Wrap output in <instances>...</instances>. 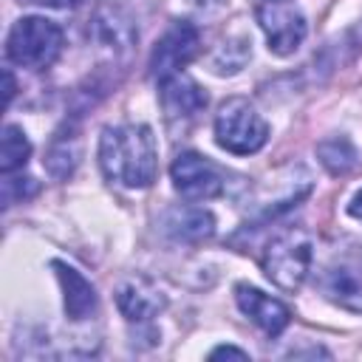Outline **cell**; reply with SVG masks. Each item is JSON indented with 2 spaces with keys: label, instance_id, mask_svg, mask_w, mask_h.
<instances>
[{
  "label": "cell",
  "instance_id": "obj_3",
  "mask_svg": "<svg viewBox=\"0 0 362 362\" xmlns=\"http://www.w3.org/2000/svg\"><path fill=\"white\" fill-rule=\"evenodd\" d=\"M62 45H65V34L54 20L23 17L11 25V31L6 37V57L14 65L42 71L59 59Z\"/></svg>",
  "mask_w": 362,
  "mask_h": 362
},
{
  "label": "cell",
  "instance_id": "obj_1",
  "mask_svg": "<svg viewBox=\"0 0 362 362\" xmlns=\"http://www.w3.org/2000/svg\"><path fill=\"white\" fill-rule=\"evenodd\" d=\"M99 167L110 184L144 189L156 181L158 150L147 124H110L99 136Z\"/></svg>",
  "mask_w": 362,
  "mask_h": 362
},
{
  "label": "cell",
  "instance_id": "obj_12",
  "mask_svg": "<svg viewBox=\"0 0 362 362\" xmlns=\"http://www.w3.org/2000/svg\"><path fill=\"white\" fill-rule=\"evenodd\" d=\"M51 266H54V272H57V277H59V286H62L68 320L82 322V320H88L90 314H96L99 297H96L93 283H90L82 272H76L74 266H68V263H62V260H54Z\"/></svg>",
  "mask_w": 362,
  "mask_h": 362
},
{
  "label": "cell",
  "instance_id": "obj_11",
  "mask_svg": "<svg viewBox=\"0 0 362 362\" xmlns=\"http://www.w3.org/2000/svg\"><path fill=\"white\" fill-rule=\"evenodd\" d=\"M235 300H238V308H240L263 334H269V337L283 334V328H286L288 320H291V311H288L280 300L263 294L260 288H255V286H249V283H238V286H235Z\"/></svg>",
  "mask_w": 362,
  "mask_h": 362
},
{
  "label": "cell",
  "instance_id": "obj_2",
  "mask_svg": "<svg viewBox=\"0 0 362 362\" xmlns=\"http://www.w3.org/2000/svg\"><path fill=\"white\" fill-rule=\"evenodd\" d=\"M311 260H314V240L303 226H288L283 232H277L266 252H263V272L266 277L283 288V291H297L303 286V280L311 272Z\"/></svg>",
  "mask_w": 362,
  "mask_h": 362
},
{
  "label": "cell",
  "instance_id": "obj_9",
  "mask_svg": "<svg viewBox=\"0 0 362 362\" xmlns=\"http://www.w3.org/2000/svg\"><path fill=\"white\" fill-rule=\"evenodd\" d=\"M158 99H161L167 122H187L206 107L204 88L192 76H187L184 71L158 82Z\"/></svg>",
  "mask_w": 362,
  "mask_h": 362
},
{
  "label": "cell",
  "instance_id": "obj_23",
  "mask_svg": "<svg viewBox=\"0 0 362 362\" xmlns=\"http://www.w3.org/2000/svg\"><path fill=\"white\" fill-rule=\"evenodd\" d=\"M14 96V79H11V71L6 68V102H11Z\"/></svg>",
  "mask_w": 362,
  "mask_h": 362
},
{
  "label": "cell",
  "instance_id": "obj_22",
  "mask_svg": "<svg viewBox=\"0 0 362 362\" xmlns=\"http://www.w3.org/2000/svg\"><path fill=\"white\" fill-rule=\"evenodd\" d=\"M348 212H351L356 221H362V189H359V192H354V198L348 201Z\"/></svg>",
  "mask_w": 362,
  "mask_h": 362
},
{
  "label": "cell",
  "instance_id": "obj_20",
  "mask_svg": "<svg viewBox=\"0 0 362 362\" xmlns=\"http://www.w3.org/2000/svg\"><path fill=\"white\" fill-rule=\"evenodd\" d=\"M209 356H212V359H218V356H238V359H249V354H246V351H240V348H235V345H221V348H215Z\"/></svg>",
  "mask_w": 362,
  "mask_h": 362
},
{
  "label": "cell",
  "instance_id": "obj_4",
  "mask_svg": "<svg viewBox=\"0 0 362 362\" xmlns=\"http://www.w3.org/2000/svg\"><path fill=\"white\" fill-rule=\"evenodd\" d=\"M269 139L266 119L255 110V105L243 96H232L221 102L215 113V141L226 153L235 156H252L257 153Z\"/></svg>",
  "mask_w": 362,
  "mask_h": 362
},
{
  "label": "cell",
  "instance_id": "obj_13",
  "mask_svg": "<svg viewBox=\"0 0 362 362\" xmlns=\"http://www.w3.org/2000/svg\"><path fill=\"white\" fill-rule=\"evenodd\" d=\"M161 226L173 240L181 243H201L215 235V218L201 206H173L164 212Z\"/></svg>",
  "mask_w": 362,
  "mask_h": 362
},
{
  "label": "cell",
  "instance_id": "obj_17",
  "mask_svg": "<svg viewBox=\"0 0 362 362\" xmlns=\"http://www.w3.org/2000/svg\"><path fill=\"white\" fill-rule=\"evenodd\" d=\"M76 158H79V150H76V136H57L51 141V150L45 156V164H48V173L57 175V178H65L74 173L76 167Z\"/></svg>",
  "mask_w": 362,
  "mask_h": 362
},
{
  "label": "cell",
  "instance_id": "obj_5",
  "mask_svg": "<svg viewBox=\"0 0 362 362\" xmlns=\"http://www.w3.org/2000/svg\"><path fill=\"white\" fill-rule=\"evenodd\" d=\"M255 17H257V25L266 34V42H269L272 54L288 57L303 45L308 23L291 0H260L257 8H255Z\"/></svg>",
  "mask_w": 362,
  "mask_h": 362
},
{
  "label": "cell",
  "instance_id": "obj_8",
  "mask_svg": "<svg viewBox=\"0 0 362 362\" xmlns=\"http://www.w3.org/2000/svg\"><path fill=\"white\" fill-rule=\"evenodd\" d=\"M317 286L339 308L354 311V314H362V260L359 257L331 260L320 272Z\"/></svg>",
  "mask_w": 362,
  "mask_h": 362
},
{
  "label": "cell",
  "instance_id": "obj_6",
  "mask_svg": "<svg viewBox=\"0 0 362 362\" xmlns=\"http://www.w3.org/2000/svg\"><path fill=\"white\" fill-rule=\"evenodd\" d=\"M201 51V34H198V25L189 23V20H175L164 34L161 40L156 42L153 48V57H150V74L161 82L173 74H181Z\"/></svg>",
  "mask_w": 362,
  "mask_h": 362
},
{
  "label": "cell",
  "instance_id": "obj_16",
  "mask_svg": "<svg viewBox=\"0 0 362 362\" xmlns=\"http://www.w3.org/2000/svg\"><path fill=\"white\" fill-rule=\"evenodd\" d=\"M317 156H320V164L331 175H342V173H348L356 164V150H354V144L345 136H334V139L320 141Z\"/></svg>",
  "mask_w": 362,
  "mask_h": 362
},
{
  "label": "cell",
  "instance_id": "obj_14",
  "mask_svg": "<svg viewBox=\"0 0 362 362\" xmlns=\"http://www.w3.org/2000/svg\"><path fill=\"white\" fill-rule=\"evenodd\" d=\"M93 34L105 45H110V48H127V42H133V37H136L130 20L122 17V11L113 8V6H102L96 11V17H93Z\"/></svg>",
  "mask_w": 362,
  "mask_h": 362
},
{
  "label": "cell",
  "instance_id": "obj_21",
  "mask_svg": "<svg viewBox=\"0 0 362 362\" xmlns=\"http://www.w3.org/2000/svg\"><path fill=\"white\" fill-rule=\"evenodd\" d=\"M20 3H31V6H48V8H71L79 0H20Z\"/></svg>",
  "mask_w": 362,
  "mask_h": 362
},
{
  "label": "cell",
  "instance_id": "obj_15",
  "mask_svg": "<svg viewBox=\"0 0 362 362\" xmlns=\"http://www.w3.org/2000/svg\"><path fill=\"white\" fill-rule=\"evenodd\" d=\"M28 156H31V141L23 133V127L6 124L3 127V147H0V170H3V175L23 170Z\"/></svg>",
  "mask_w": 362,
  "mask_h": 362
},
{
  "label": "cell",
  "instance_id": "obj_18",
  "mask_svg": "<svg viewBox=\"0 0 362 362\" xmlns=\"http://www.w3.org/2000/svg\"><path fill=\"white\" fill-rule=\"evenodd\" d=\"M37 181L28 178V175H11L6 173L3 175V206H14V204H23L25 198L37 195Z\"/></svg>",
  "mask_w": 362,
  "mask_h": 362
},
{
  "label": "cell",
  "instance_id": "obj_19",
  "mask_svg": "<svg viewBox=\"0 0 362 362\" xmlns=\"http://www.w3.org/2000/svg\"><path fill=\"white\" fill-rule=\"evenodd\" d=\"M246 45V40H240L238 45L235 42H223V45H218V51L212 54V59H209V65H212V71L215 74H235V71H240V65L246 62L243 57H232L235 51H240Z\"/></svg>",
  "mask_w": 362,
  "mask_h": 362
},
{
  "label": "cell",
  "instance_id": "obj_7",
  "mask_svg": "<svg viewBox=\"0 0 362 362\" xmlns=\"http://www.w3.org/2000/svg\"><path fill=\"white\" fill-rule=\"evenodd\" d=\"M170 178L175 192L189 201H209L223 195V173L201 153H178L170 164Z\"/></svg>",
  "mask_w": 362,
  "mask_h": 362
},
{
  "label": "cell",
  "instance_id": "obj_10",
  "mask_svg": "<svg viewBox=\"0 0 362 362\" xmlns=\"http://www.w3.org/2000/svg\"><path fill=\"white\" fill-rule=\"evenodd\" d=\"M116 305L130 325H150L167 300L147 277H127L116 288Z\"/></svg>",
  "mask_w": 362,
  "mask_h": 362
}]
</instances>
